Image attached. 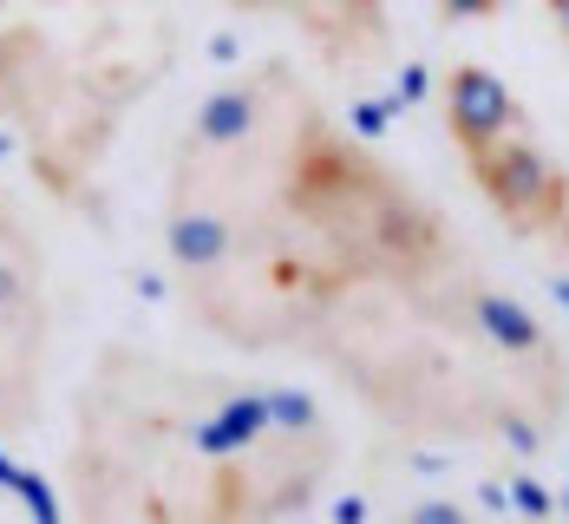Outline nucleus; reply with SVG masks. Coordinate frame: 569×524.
<instances>
[{"instance_id": "nucleus-5", "label": "nucleus", "mask_w": 569, "mask_h": 524, "mask_svg": "<svg viewBox=\"0 0 569 524\" xmlns=\"http://www.w3.org/2000/svg\"><path fill=\"white\" fill-rule=\"evenodd\" d=\"M393 112H406L399 99H360L353 118H347V131H360L367 145H380V138H387V125H393Z\"/></svg>"}, {"instance_id": "nucleus-1", "label": "nucleus", "mask_w": 569, "mask_h": 524, "mask_svg": "<svg viewBox=\"0 0 569 524\" xmlns=\"http://www.w3.org/2000/svg\"><path fill=\"white\" fill-rule=\"evenodd\" d=\"M171 190L223 217V256L177 276L190 315L242 354H301L387 426L543 453L569 394L478 322L485 269L406 177L341 131L282 59L223 145H183Z\"/></svg>"}, {"instance_id": "nucleus-12", "label": "nucleus", "mask_w": 569, "mask_h": 524, "mask_svg": "<svg viewBox=\"0 0 569 524\" xmlns=\"http://www.w3.org/2000/svg\"><path fill=\"white\" fill-rule=\"evenodd\" d=\"M7 47H13V33H0V72H7V59H13Z\"/></svg>"}, {"instance_id": "nucleus-6", "label": "nucleus", "mask_w": 569, "mask_h": 524, "mask_svg": "<svg viewBox=\"0 0 569 524\" xmlns=\"http://www.w3.org/2000/svg\"><path fill=\"white\" fill-rule=\"evenodd\" d=\"M511 505H517V512H530V518H550V512H557V498H550L530 472H517V478H511Z\"/></svg>"}, {"instance_id": "nucleus-10", "label": "nucleus", "mask_w": 569, "mask_h": 524, "mask_svg": "<svg viewBox=\"0 0 569 524\" xmlns=\"http://www.w3.org/2000/svg\"><path fill=\"white\" fill-rule=\"evenodd\" d=\"M550 20H557V33H563V47H569V0H550Z\"/></svg>"}, {"instance_id": "nucleus-7", "label": "nucleus", "mask_w": 569, "mask_h": 524, "mask_svg": "<svg viewBox=\"0 0 569 524\" xmlns=\"http://www.w3.org/2000/svg\"><path fill=\"white\" fill-rule=\"evenodd\" d=\"M498 7L505 0H439L432 13H439V27H458V20H498Z\"/></svg>"}, {"instance_id": "nucleus-13", "label": "nucleus", "mask_w": 569, "mask_h": 524, "mask_svg": "<svg viewBox=\"0 0 569 524\" xmlns=\"http://www.w3.org/2000/svg\"><path fill=\"white\" fill-rule=\"evenodd\" d=\"M557 512H569V485H563V498H557Z\"/></svg>"}, {"instance_id": "nucleus-11", "label": "nucleus", "mask_w": 569, "mask_h": 524, "mask_svg": "<svg viewBox=\"0 0 569 524\" xmlns=\"http://www.w3.org/2000/svg\"><path fill=\"white\" fill-rule=\"evenodd\" d=\"M550 295H557V301L569 308V276H550Z\"/></svg>"}, {"instance_id": "nucleus-4", "label": "nucleus", "mask_w": 569, "mask_h": 524, "mask_svg": "<svg viewBox=\"0 0 569 524\" xmlns=\"http://www.w3.org/2000/svg\"><path fill=\"white\" fill-rule=\"evenodd\" d=\"M295 27L321 59H373L387 47V0H295Z\"/></svg>"}, {"instance_id": "nucleus-9", "label": "nucleus", "mask_w": 569, "mask_h": 524, "mask_svg": "<svg viewBox=\"0 0 569 524\" xmlns=\"http://www.w3.org/2000/svg\"><path fill=\"white\" fill-rule=\"evenodd\" d=\"M406 518L419 524V518H439V524H458L465 518V512H458V505H412V512H406Z\"/></svg>"}, {"instance_id": "nucleus-3", "label": "nucleus", "mask_w": 569, "mask_h": 524, "mask_svg": "<svg viewBox=\"0 0 569 524\" xmlns=\"http://www.w3.org/2000/svg\"><path fill=\"white\" fill-rule=\"evenodd\" d=\"M439 106H446V125H452V145L465 151V165H471L478 151H491L498 138L523 131L517 92L491 72V66H471V59H458V66L439 72Z\"/></svg>"}, {"instance_id": "nucleus-8", "label": "nucleus", "mask_w": 569, "mask_h": 524, "mask_svg": "<svg viewBox=\"0 0 569 524\" xmlns=\"http://www.w3.org/2000/svg\"><path fill=\"white\" fill-rule=\"evenodd\" d=\"M426 86H432V72H426V66H399V106H419V99H426Z\"/></svg>"}, {"instance_id": "nucleus-2", "label": "nucleus", "mask_w": 569, "mask_h": 524, "mask_svg": "<svg viewBox=\"0 0 569 524\" xmlns=\"http://www.w3.org/2000/svg\"><path fill=\"white\" fill-rule=\"evenodd\" d=\"M471 184L485 190V204L498 210V224L517 236H557L569 230V177L550 165V151L530 138V131H511L498 138L491 151L471 158Z\"/></svg>"}]
</instances>
